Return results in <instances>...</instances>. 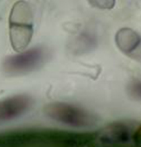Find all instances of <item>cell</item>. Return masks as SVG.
I'll use <instances>...</instances> for the list:
<instances>
[{
    "instance_id": "obj_1",
    "label": "cell",
    "mask_w": 141,
    "mask_h": 147,
    "mask_svg": "<svg viewBox=\"0 0 141 147\" xmlns=\"http://www.w3.org/2000/svg\"><path fill=\"white\" fill-rule=\"evenodd\" d=\"M9 39L15 51L21 52L30 44L33 36V14L29 3L18 0L12 7L9 18Z\"/></svg>"
},
{
    "instance_id": "obj_2",
    "label": "cell",
    "mask_w": 141,
    "mask_h": 147,
    "mask_svg": "<svg viewBox=\"0 0 141 147\" xmlns=\"http://www.w3.org/2000/svg\"><path fill=\"white\" fill-rule=\"evenodd\" d=\"M44 113L48 117L75 127H87L96 122V117L79 107L66 102H55L47 104Z\"/></svg>"
},
{
    "instance_id": "obj_3",
    "label": "cell",
    "mask_w": 141,
    "mask_h": 147,
    "mask_svg": "<svg viewBox=\"0 0 141 147\" xmlns=\"http://www.w3.org/2000/svg\"><path fill=\"white\" fill-rule=\"evenodd\" d=\"M46 58L42 47H35L27 51L7 57L3 62V72L10 76L21 75L33 71L41 65Z\"/></svg>"
},
{
    "instance_id": "obj_4",
    "label": "cell",
    "mask_w": 141,
    "mask_h": 147,
    "mask_svg": "<svg viewBox=\"0 0 141 147\" xmlns=\"http://www.w3.org/2000/svg\"><path fill=\"white\" fill-rule=\"evenodd\" d=\"M137 127L124 121L114 122L96 133L95 140L102 145H124L133 141V135Z\"/></svg>"
},
{
    "instance_id": "obj_5",
    "label": "cell",
    "mask_w": 141,
    "mask_h": 147,
    "mask_svg": "<svg viewBox=\"0 0 141 147\" xmlns=\"http://www.w3.org/2000/svg\"><path fill=\"white\" fill-rule=\"evenodd\" d=\"M32 105V98L27 94H18L0 100V123L20 117Z\"/></svg>"
},
{
    "instance_id": "obj_6",
    "label": "cell",
    "mask_w": 141,
    "mask_h": 147,
    "mask_svg": "<svg viewBox=\"0 0 141 147\" xmlns=\"http://www.w3.org/2000/svg\"><path fill=\"white\" fill-rule=\"evenodd\" d=\"M115 44L121 52L134 59L140 58V36L135 31L124 27L115 36Z\"/></svg>"
},
{
    "instance_id": "obj_7",
    "label": "cell",
    "mask_w": 141,
    "mask_h": 147,
    "mask_svg": "<svg viewBox=\"0 0 141 147\" xmlns=\"http://www.w3.org/2000/svg\"><path fill=\"white\" fill-rule=\"evenodd\" d=\"M97 45V40L93 36L87 32H83L77 36L69 45L70 51L76 55H80L90 52Z\"/></svg>"
},
{
    "instance_id": "obj_8",
    "label": "cell",
    "mask_w": 141,
    "mask_h": 147,
    "mask_svg": "<svg viewBox=\"0 0 141 147\" xmlns=\"http://www.w3.org/2000/svg\"><path fill=\"white\" fill-rule=\"evenodd\" d=\"M89 3L100 9H111L115 5V0H89Z\"/></svg>"
},
{
    "instance_id": "obj_9",
    "label": "cell",
    "mask_w": 141,
    "mask_h": 147,
    "mask_svg": "<svg viewBox=\"0 0 141 147\" xmlns=\"http://www.w3.org/2000/svg\"><path fill=\"white\" fill-rule=\"evenodd\" d=\"M128 91L130 95L134 99H140L141 95V86L140 81L134 80L131 82L128 87Z\"/></svg>"
}]
</instances>
